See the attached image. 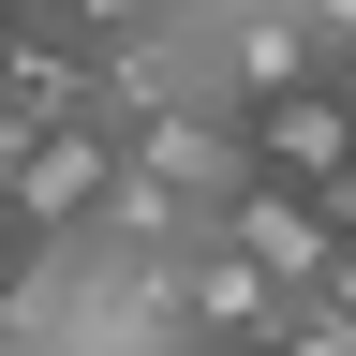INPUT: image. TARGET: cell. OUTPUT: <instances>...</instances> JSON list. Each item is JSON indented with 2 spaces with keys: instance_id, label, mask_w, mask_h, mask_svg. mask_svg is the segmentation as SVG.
Here are the masks:
<instances>
[{
  "instance_id": "cell-3",
  "label": "cell",
  "mask_w": 356,
  "mask_h": 356,
  "mask_svg": "<svg viewBox=\"0 0 356 356\" xmlns=\"http://www.w3.org/2000/svg\"><path fill=\"white\" fill-rule=\"evenodd\" d=\"M238 119H252V163H267V178H341V163H356V104H341L327 74L267 89V104H238Z\"/></svg>"
},
{
  "instance_id": "cell-4",
  "label": "cell",
  "mask_w": 356,
  "mask_h": 356,
  "mask_svg": "<svg viewBox=\"0 0 356 356\" xmlns=\"http://www.w3.org/2000/svg\"><path fill=\"white\" fill-rule=\"evenodd\" d=\"M327 89H341V104H356V44H327Z\"/></svg>"
},
{
  "instance_id": "cell-2",
  "label": "cell",
  "mask_w": 356,
  "mask_h": 356,
  "mask_svg": "<svg viewBox=\"0 0 356 356\" xmlns=\"http://www.w3.org/2000/svg\"><path fill=\"white\" fill-rule=\"evenodd\" d=\"M208 60L238 104H267V89H297V74H327V30L297 15V0H238V15H208Z\"/></svg>"
},
{
  "instance_id": "cell-1",
  "label": "cell",
  "mask_w": 356,
  "mask_h": 356,
  "mask_svg": "<svg viewBox=\"0 0 356 356\" xmlns=\"http://www.w3.org/2000/svg\"><path fill=\"white\" fill-rule=\"evenodd\" d=\"M0 193H15V222H30V238H60V222H104V193H119V119H104V104L30 119L15 149H0Z\"/></svg>"
}]
</instances>
